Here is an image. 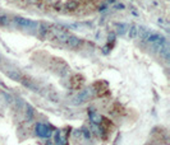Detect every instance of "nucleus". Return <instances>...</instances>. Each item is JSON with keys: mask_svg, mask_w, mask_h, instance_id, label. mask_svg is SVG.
<instances>
[{"mask_svg": "<svg viewBox=\"0 0 170 145\" xmlns=\"http://www.w3.org/2000/svg\"><path fill=\"white\" fill-rule=\"evenodd\" d=\"M95 96V89L93 88H88V89H84V91L79 92L77 96L73 98V103L74 104H82L84 102H87L88 99Z\"/></svg>", "mask_w": 170, "mask_h": 145, "instance_id": "nucleus-1", "label": "nucleus"}, {"mask_svg": "<svg viewBox=\"0 0 170 145\" xmlns=\"http://www.w3.org/2000/svg\"><path fill=\"white\" fill-rule=\"evenodd\" d=\"M14 23L23 29H37V27H39V23L33 22L31 19H24V18H15Z\"/></svg>", "mask_w": 170, "mask_h": 145, "instance_id": "nucleus-2", "label": "nucleus"}, {"mask_svg": "<svg viewBox=\"0 0 170 145\" xmlns=\"http://www.w3.org/2000/svg\"><path fill=\"white\" fill-rule=\"evenodd\" d=\"M36 134L39 135L40 138H50L51 134H53V131L48 125L40 122V123H37L36 125Z\"/></svg>", "mask_w": 170, "mask_h": 145, "instance_id": "nucleus-3", "label": "nucleus"}, {"mask_svg": "<svg viewBox=\"0 0 170 145\" xmlns=\"http://www.w3.org/2000/svg\"><path fill=\"white\" fill-rule=\"evenodd\" d=\"M90 120L92 123H95V125H101L103 123V116L99 113V112H96V111H91L90 112Z\"/></svg>", "mask_w": 170, "mask_h": 145, "instance_id": "nucleus-4", "label": "nucleus"}, {"mask_svg": "<svg viewBox=\"0 0 170 145\" xmlns=\"http://www.w3.org/2000/svg\"><path fill=\"white\" fill-rule=\"evenodd\" d=\"M65 44L69 46V47H78V46L81 45V41L78 40L77 37L74 36H69V38H68V41L65 42Z\"/></svg>", "mask_w": 170, "mask_h": 145, "instance_id": "nucleus-5", "label": "nucleus"}, {"mask_svg": "<svg viewBox=\"0 0 170 145\" xmlns=\"http://www.w3.org/2000/svg\"><path fill=\"white\" fill-rule=\"evenodd\" d=\"M56 141H58L59 144H60V145H65L67 138H65L64 133H58V135H56Z\"/></svg>", "mask_w": 170, "mask_h": 145, "instance_id": "nucleus-6", "label": "nucleus"}, {"mask_svg": "<svg viewBox=\"0 0 170 145\" xmlns=\"http://www.w3.org/2000/svg\"><path fill=\"white\" fill-rule=\"evenodd\" d=\"M137 27H134V25H132L130 27V29H129V37H132V38H134L136 37V35H137Z\"/></svg>", "mask_w": 170, "mask_h": 145, "instance_id": "nucleus-7", "label": "nucleus"}, {"mask_svg": "<svg viewBox=\"0 0 170 145\" xmlns=\"http://www.w3.org/2000/svg\"><path fill=\"white\" fill-rule=\"evenodd\" d=\"M75 7H77V3H75V1H69V3H67V8H68V9H74Z\"/></svg>", "mask_w": 170, "mask_h": 145, "instance_id": "nucleus-8", "label": "nucleus"}]
</instances>
